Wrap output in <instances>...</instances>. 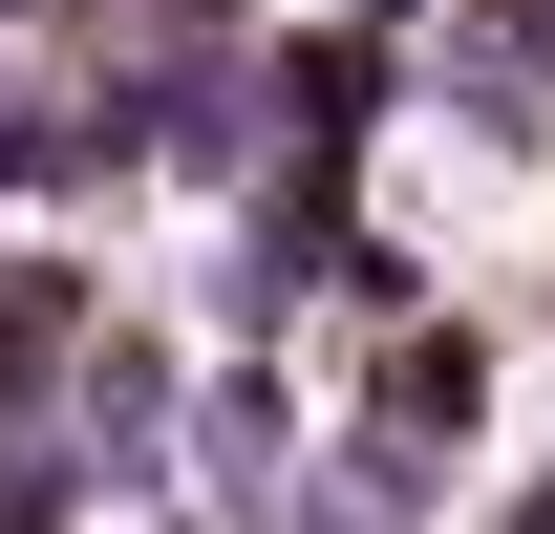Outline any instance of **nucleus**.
<instances>
[{
  "label": "nucleus",
  "instance_id": "nucleus-1",
  "mask_svg": "<svg viewBox=\"0 0 555 534\" xmlns=\"http://www.w3.org/2000/svg\"><path fill=\"white\" fill-rule=\"evenodd\" d=\"M86 342H107V300H86L65 257H0V428H43V406L86 385Z\"/></svg>",
  "mask_w": 555,
  "mask_h": 534
},
{
  "label": "nucleus",
  "instance_id": "nucleus-2",
  "mask_svg": "<svg viewBox=\"0 0 555 534\" xmlns=\"http://www.w3.org/2000/svg\"><path fill=\"white\" fill-rule=\"evenodd\" d=\"M299 534H427V449H406V428L299 449Z\"/></svg>",
  "mask_w": 555,
  "mask_h": 534
},
{
  "label": "nucleus",
  "instance_id": "nucleus-3",
  "mask_svg": "<svg viewBox=\"0 0 555 534\" xmlns=\"http://www.w3.org/2000/svg\"><path fill=\"white\" fill-rule=\"evenodd\" d=\"M86 513V449L65 428H0V534H65Z\"/></svg>",
  "mask_w": 555,
  "mask_h": 534
},
{
  "label": "nucleus",
  "instance_id": "nucleus-4",
  "mask_svg": "<svg viewBox=\"0 0 555 534\" xmlns=\"http://www.w3.org/2000/svg\"><path fill=\"white\" fill-rule=\"evenodd\" d=\"M193 449H214V470H235V492H257V470H278V449H299V428H278V385H257V364H235V385H193Z\"/></svg>",
  "mask_w": 555,
  "mask_h": 534
},
{
  "label": "nucleus",
  "instance_id": "nucleus-5",
  "mask_svg": "<svg viewBox=\"0 0 555 534\" xmlns=\"http://www.w3.org/2000/svg\"><path fill=\"white\" fill-rule=\"evenodd\" d=\"M513 534H555V470H534V492H513Z\"/></svg>",
  "mask_w": 555,
  "mask_h": 534
}]
</instances>
